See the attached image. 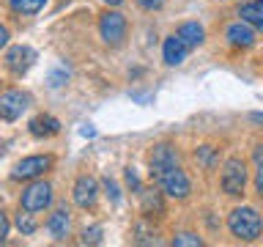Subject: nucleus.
I'll list each match as a JSON object with an SVG mask.
<instances>
[{
  "label": "nucleus",
  "mask_w": 263,
  "mask_h": 247,
  "mask_svg": "<svg viewBox=\"0 0 263 247\" xmlns=\"http://www.w3.org/2000/svg\"><path fill=\"white\" fill-rule=\"evenodd\" d=\"M151 176L156 181V187L170 198L184 201V198L192 192V184H189L186 173H184V168H181L178 151L170 143L154 146V151H151Z\"/></svg>",
  "instance_id": "1"
},
{
  "label": "nucleus",
  "mask_w": 263,
  "mask_h": 247,
  "mask_svg": "<svg viewBox=\"0 0 263 247\" xmlns=\"http://www.w3.org/2000/svg\"><path fill=\"white\" fill-rule=\"evenodd\" d=\"M228 228H230V234H233L236 239H241V242H255V239L260 236V231H263V220L252 206H241V209L230 211Z\"/></svg>",
  "instance_id": "2"
},
{
  "label": "nucleus",
  "mask_w": 263,
  "mask_h": 247,
  "mask_svg": "<svg viewBox=\"0 0 263 247\" xmlns=\"http://www.w3.org/2000/svg\"><path fill=\"white\" fill-rule=\"evenodd\" d=\"M244 187H247V165L238 156H230L225 162V170H222V189L228 195L238 198L244 195Z\"/></svg>",
  "instance_id": "3"
},
{
  "label": "nucleus",
  "mask_w": 263,
  "mask_h": 247,
  "mask_svg": "<svg viewBox=\"0 0 263 247\" xmlns=\"http://www.w3.org/2000/svg\"><path fill=\"white\" fill-rule=\"evenodd\" d=\"M52 203V187L47 184V181H36V184H30L28 189H22V198H20V209L22 211H44L47 206Z\"/></svg>",
  "instance_id": "4"
},
{
  "label": "nucleus",
  "mask_w": 263,
  "mask_h": 247,
  "mask_svg": "<svg viewBox=\"0 0 263 247\" xmlns=\"http://www.w3.org/2000/svg\"><path fill=\"white\" fill-rule=\"evenodd\" d=\"M99 33H102V39L110 47L123 44V39H126V16L118 11H104L102 20H99Z\"/></svg>",
  "instance_id": "5"
},
{
  "label": "nucleus",
  "mask_w": 263,
  "mask_h": 247,
  "mask_svg": "<svg viewBox=\"0 0 263 247\" xmlns=\"http://www.w3.org/2000/svg\"><path fill=\"white\" fill-rule=\"evenodd\" d=\"M52 168V156L47 154H36V156H25L22 162H16V168L11 170V179H39Z\"/></svg>",
  "instance_id": "6"
},
{
  "label": "nucleus",
  "mask_w": 263,
  "mask_h": 247,
  "mask_svg": "<svg viewBox=\"0 0 263 247\" xmlns=\"http://www.w3.org/2000/svg\"><path fill=\"white\" fill-rule=\"evenodd\" d=\"M28 104H30V96L25 94V91H6V94L0 96V115H3L6 121H16L25 110H28Z\"/></svg>",
  "instance_id": "7"
},
{
  "label": "nucleus",
  "mask_w": 263,
  "mask_h": 247,
  "mask_svg": "<svg viewBox=\"0 0 263 247\" xmlns=\"http://www.w3.org/2000/svg\"><path fill=\"white\" fill-rule=\"evenodd\" d=\"M96 198H99V184L93 176H80L74 181V203L80 209H90L96 203Z\"/></svg>",
  "instance_id": "8"
},
{
  "label": "nucleus",
  "mask_w": 263,
  "mask_h": 247,
  "mask_svg": "<svg viewBox=\"0 0 263 247\" xmlns=\"http://www.w3.org/2000/svg\"><path fill=\"white\" fill-rule=\"evenodd\" d=\"M33 61H36V52L30 47H11L6 52V66L14 74H25L33 66Z\"/></svg>",
  "instance_id": "9"
},
{
  "label": "nucleus",
  "mask_w": 263,
  "mask_h": 247,
  "mask_svg": "<svg viewBox=\"0 0 263 247\" xmlns=\"http://www.w3.org/2000/svg\"><path fill=\"white\" fill-rule=\"evenodd\" d=\"M186 49H189V44L178 36V33H176V36H167V39H164V47H162L164 63H167V66H178V63H184Z\"/></svg>",
  "instance_id": "10"
},
{
  "label": "nucleus",
  "mask_w": 263,
  "mask_h": 247,
  "mask_svg": "<svg viewBox=\"0 0 263 247\" xmlns=\"http://www.w3.org/2000/svg\"><path fill=\"white\" fill-rule=\"evenodd\" d=\"M228 41L233 47H252L255 44V30H252V25L250 22H236V25H230L228 28Z\"/></svg>",
  "instance_id": "11"
},
{
  "label": "nucleus",
  "mask_w": 263,
  "mask_h": 247,
  "mask_svg": "<svg viewBox=\"0 0 263 247\" xmlns=\"http://www.w3.org/2000/svg\"><path fill=\"white\" fill-rule=\"evenodd\" d=\"M30 132L36 137H52L61 132V121L52 118V115H36V118L30 121Z\"/></svg>",
  "instance_id": "12"
},
{
  "label": "nucleus",
  "mask_w": 263,
  "mask_h": 247,
  "mask_svg": "<svg viewBox=\"0 0 263 247\" xmlns=\"http://www.w3.org/2000/svg\"><path fill=\"white\" fill-rule=\"evenodd\" d=\"M238 16H241L244 22H250L252 28L263 30V0H250V3H244L238 8Z\"/></svg>",
  "instance_id": "13"
},
{
  "label": "nucleus",
  "mask_w": 263,
  "mask_h": 247,
  "mask_svg": "<svg viewBox=\"0 0 263 247\" xmlns=\"http://www.w3.org/2000/svg\"><path fill=\"white\" fill-rule=\"evenodd\" d=\"M69 225H71V220H69V211L66 209H58L55 214H49V220H47V228H49V234H52V239H66Z\"/></svg>",
  "instance_id": "14"
},
{
  "label": "nucleus",
  "mask_w": 263,
  "mask_h": 247,
  "mask_svg": "<svg viewBox=\"0 0 263 247\" xmlns=\"http://www.w3.org/2000/svg\"><path fill=\"white\" fill-rule=\"evenodd\" d=\"M178 36L184 39L189 47H200L203 39H205V30H203V25H197V22H184L178 28Z\"/></svg>",
  "instance_id": "15"
},
{
  "label": "nucleus",
  "mask_w": 263,
  "mask_h": 247,
  "mask_svg": "<svg viewBox=\"0 0 263 247\" xmlns=\"http://www.w3.org/2000/svg\"><path fill=\"white\" fill-rule=\"evenodd\" d=\"M140 198H143V214H148V217H154V211L156 214L164 211V206H162V189H159V192H156V189H140Z\"/></svg>",
  "instance_id": "16"
},
{
  "label": "nucleus",
  "mask_w": 263,
  "mask_h": 247,
  "mask_svg": "<svg viewBox=\"0 0 263 247\" xmlns=\"http://www.w3.org/2000/svg\"><path fill=\"white\" fill-rule=\"evenodd\" d=\"M8 6L16 14H39L47 6V0H8Z\"/></svg>",
  "instance_id": "17"
},
{
  "label": "nucleus",
  "mask_w": 263,
  "mask_h": 247,
  "mask_svg": "<svg viewBox=\"0 0 263 247\" xmlns=\"http://www.w3.org/2000/svg\"><path fill=\"white\" fill-rule=\"evenodd\" d=\"M252 160H255V189H258L260 198H263V146L255 148Z\"/></svg>",
  "instance_id": "18"
},
{
  "label": "nucleus",
  "mask_w": 263,
  "mask_h": 247,
  "mask_svg": "<svg viewBox=\"0 0 263 247\" xmlns=\"http://www.w3.org/2000/svg\"><path fill=\"white\" fill-rule=\"evenodd\" d=\"M173 244H176V247H200L203 239L197 234H189V231H186V234H178L176 239H173Z\"/></svg>",
  "instance_id": "19"
},
{
  "label": "nucleus",
  "mask_w": 263,
  "mask_h": 247,
  "mask_svg": "<svg viewBox=\"0 0 263 247\" xmlns=\"http://www.w3.org/2000/svg\"><path fill=\"white\" fill-rule=\"evenodd\" d=\"M16 228H20L25 236H30L33 231H36V222H33L30 211H28V214H20V217H16Z\"/></svg>",
  "instance_id": "20"
},
{
  "label": "nucleus",
  "mask_w": 263,
  "mask_h": 247,
  "mask_svg": "<svg viewBox=\"0 0 263 247\" xmlns=\"http://www.w3.org/2000/svg\"><path fill=\"white\" fill-rule=\"evenodd\" d=\"M197 162H200L203 165V168H211V165H214V148L211 146H203V148H197Z\"/></svg>",
  "instance_id": "21"
},
{
  "label": "nucleus",
  "mask_w": 263,
  "mask_h": 247,
  "mask_svg": "<svg viewBox=\"0 0 263 247\" xmlns=\"http://www.w3.org/2000/svg\"><path fill=\"white\" fill-rule=\"evenodd\" d=\"M102 242V228H90L82 234V244H99Z\"/></svg>",
  "instance_id": "22"
},
{
  "label": "nucleus",
  "mask_w": 263,
  "mask_h": 247,
  "mask_svg": "<svg viewBox=\"0 0 263 247\" xmlns=\"http://www.w3.org/2000/svg\"><path fill=\"white\" fill-rule=\"evenodd\" d=\"M140 8H145V11H159V8L164 6V0H137Z\"/></svg>",
  "instance_id": "23"
},
{
  "label": "nucleus",
  "mask_w": 263,
  "mask_h": 247,
  "mask_svg": "<svg viewBox=\"0 0 263 247\" xmlns=\"http://www.w3.org/2000/svg\"><path fill=\"white\" fill-rule=\"evenodd\" d=\"M104 187H107V195L112 198V203H118L121 201V192H118V187H115V181L112 179H104Z\"/></svg>",
  "instance_id": "24"
},
{
  "label": "nucleus",
  "mask_w": 263,
  "mask_h": 247,
  "mask_svg": "<svg viewBox=\"0 0 263 247\" xmlns=\"http://www.w3.org/2000/svg\"><path fill=\"white\" fill-rule=\"evenodd\" d=\"M126 184H129L132 189H137V192H140V179H137L135 168H126Z\"/></svg>",
  "instance_id": "25"
},
{
  "label": "nucleus",
  "mask_w": 263,
  "mask_h": 247,
  "mask_svg": "<svg viewBox=\"0 0 263 247\" xmlns=\"http://www.w3.org/2000/svg\"><path fill=\"white\" fill-rule=\"evenodd\" d=\"M66 80H69V72H55L52 77H49V85H52V88H58V85H63Z\"/></svg>",
  "instance_id": "26"
},
{
  "label": "nucleus",
  "mask_w": 263,
  "mask_h": 247,
  "mask_svg": "<svg viewBox=\"0 0 263 247\" xmlns=\"http://www.w3.org/2000/svg\"><path fill=\"white\" fill-rule=\"evenodd\" d=\"M8 236V217L6 214H0V239Z\"/></svg>",
  "instance_id": "27"
},
{
  "label": "nucleus",
  "mask_w": 263,
  "mask_h": 247,
  "mask_svg": "<svg viewBox=\"0 0 263 247\" xmlns=\"http://www.w3.org/2000/svg\"><path fill=\"white\" fill-rule=\"evenodd\" d=\"M80 132H82V137H93V135H96V129H93V127H82Z\"/></svg>",
  "instance_id": "28"
},
{
  "label": "nucleus",
  "mask_w": 263,
  "mask_h": 247,
  "mask_svg": "<svg viewBox=\"0 0 263 247\" xmlns=\"http://www.w3.org/2000/svg\"><path fill=\"white\" fill-rule=\"evenodd\" d=\"M107 6H118V3H123V0H104Z\"/></svg>",
  "instance_id": "29"
},
{
  "label": "nucleus",
  "mask_w": 263,
  "mask_h": 247,
  "mask_svg": "<svg viewBox=\"0 0 263 247\" xmlns=\"http://www.w3.org/2000/svg\"><path fill=\"white\" fill-rule=\"evenodd\" d=\"M252 118H255V121H263V113H255Z\"/></svg>",
  "instance_id": "30"
}]
</instances>
